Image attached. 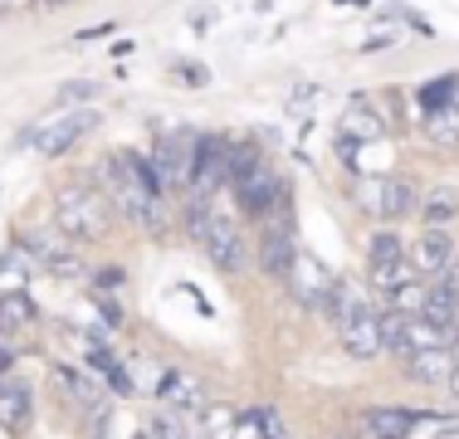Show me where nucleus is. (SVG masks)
Listing matches in <instances>:
<instances>
[{"label": "nucleus", "instance_id": "9", "mask_svg": "<svg viewBox=\"0 0 459 439\" xmlns=\"http://www.w3.org/2000/svg\"><path fill=\"white\" fill-rule=\"evenodd\" d=\"M201 249L211 254V263H215L221 273H245V263H249V249H245V235H239V225H230V220H221V215L205 225Z\"/></svg>", "mask_w": 459, "mask_h": 439}, {"label": "nucleus", "instance_id": "34", "mask_svg": "<svg viewBox=\"0 0 459 439\" xmlns=\"http://www.w3.org/2000/svg\"><path fill=\"white\" fill-rule=\"evenodd\" d=\"M357 439H386V435H377L371 425H362V435H357Z\"/></svg>", "mask_w": 459, "mask_h": 439}, {"label": "nucleus", "instance_id": "29", "mask_svg": "<svg viewBox=\"0 0 459 439\" xmlns=\"http://www.w3.org/2000/svg\"><path fill=\"white\" fill-rule=\"evenodd\" d=\"M98 93H103L98 83H64V93H59V98H64V103H79V108H83V103H93Z\"/></svg>", "mask_w": 459, "mask_h": 439}, {"label": "nucleus", "instance_id": "27", "mask_svg": "<svg viewBox=\"0 0 459 439\" xmlns=\"http://www.w3.org/2000/svg\"><path fill=\"white\" fill-rule=\"evenodd\" d=\"M171 83L177 88H205L211 83V69H205V64H177V69H171Z\"/></svg>", "mask_w": 459, "mask_h": 439}, {"label": "nucleus", "instance_id": "36", "mask_svg": "<svg viewBox=\"0 0 459 439\" xmlns=\"http://www.w3.org/2000/svg\"><path fill=\"white\" fill-rule=\"evenodd\" d=\"M137 439H147V435H137Z\"/></svg>", "mask_w": 459, "mask_h": 439}, {"label": "nucleus", "instance_id": "25", "mask_svg": "<svg viewBox=\"0 0 459 439\" xmlns=\"http://www.w3.org/2000/svg\"><path fill=\"white\" fill-rule=\"evenodd\" d=\"M5 273H10V279H30V273H39V259L30 254L25 239H15V245L5 249Z\"/></svg>", "mask_w": 459, "mask_h": 439}, {"label": "nucleus", "instance_id": "26", "mask_svg": "<svg viewBox=\"0 0 459 439\" xmlns=\"http://www.w3.org/2000/svg\"><path fill=\"white\" fill-rule=\"evenodd\" d=\"M318 98H323L318 83H299V88L289 93V117H308L313 108H318Z\"/></svg>", "mask_w": 459, "mask_h": 439}, {"label": "nucleus", "instance_id": "35", "mask_svg": "<svg viewBox=\"0 0 459 439\" xmlns=\"http://www.w3.org/2000/svg\"><path fill=\"white\" fill-rule=\"evenodd\" d=\"M191 439H211V435H191Z\"/></svg>", "mask_w": 459, "mask_h": 439}, {"label": "nucleus", "instance_id": "33", "mask_svg": "<svg viewBox=\"0 0 459 439\" xmlns=\"http://www.w3.org/2000/svg\"><path fill=\"white\" fill-rule=\"evenodd\" d=\"M450 395H455V405H459V366H455V376H450Z\"/></svg>", "mask_w": 459, "mask_h": 439}, {"label": "nucleus", "instance_id": "2", "mask_svg": "<svg viewBox=\"0 0 459 439\" xmlns=\"http://www.w3.org/2000/svg\"><path fill=\"white\" fill-rule=\"evenodd\" d=\"M98 127V113L93 108H59V113H49L45 123H39L35 132H30V147L39 151V157H64L69 147H79L83 137Z\"/></svg>", "mask_w": 459, "mask_h": 439}, {"label": "nucleus", "instance_id": "30", "mask_svg": "<svg viewBox=\"0 0 459 439\" xmlns=\"http://www.w3.org/2000/svg\"><path fill=\"white\" fill-rule=\"evenodd\" d=\"M103 279H98V288H123V269L117 263H108V269H98Z\"/></svg>", "mask_w": 459, "mask_h": 439}, {"label": "nucleus", "instance_id": "16", "mask_svg": "<svg viewBox=\"0 0 459 439\" xmlns=\"http://www.w3.org/2000/svg\"><path fill=\"white\" fill-rule=\"evenodd\" d=\"M420 132L435 147H459V98H450V103H440V108H425Z\"/></svg>", "mask_w": 459, "mask_h": 439}, {"label": "nucleus", "instance_id": "19", "mask_svg": "<svg viewBox=\"0 0 459 439\" xmlns=\"http://www.w3.org/2000/svg\"><path fill=\"white\" fill-rule=\"evenodd\" d=\"M161 400H167L171 410H195V415H201L205 395H201V381H191V376H181V371H171L167 386H161Z\"/></svg>", "mask_w": 459, "mask_h": 439}, {"label": "nucleus", "instance_id": "28", "mask_svg": "<svg viewBox=\"0 0 459 439\" xmlns=\"http://www.w3.org/2000/svg\"><path fill=\"white\" fill-rule=\"evenodd\" d=\"M147 439H186L181 435V425L171 420V415H157V420H147V430H142Z\"/></svg>", "mask_w": 459, "mask_h": 439}, {"label": "nucleus", "instance_id": "1", "mask_svg": "<svg viewBox=\"0 0 459 439\" xmlns=\"http://www.w3.org/2000/svg\"><path fill=\"white\" fill-rule=\"evenodd\" d=\"M108 220H113L108 195L89 191V185H64V191L54 195V225H59L69 239H79V245L103 239L108 235Z\"/></svg>", "mask_w": 459, "mask_h": 439}, {"label": "nucleus", "instance_id": "31", "mask_svg": "<svg viewBox=\"0 0 459 439\" xmlns=\"http://www.w3.org/2000/svg\"><path fill=\"white\" fill-rule=\"evenodd\" d=\"M10 366H15V351L0 342V376H10Z\"/></svg>", "mask_w": 459, "mask_h": 439}, {"label": "nucleus", "instance_id": "5", "mask_svg": "<svg viewBox=\"0 0 459 439\" xmlns=\"http://www.w3.org/2000/svg\"><path fill=\"white\" fill-rule=\"evenodd\" d=\"M152 167H157L167 191H191V167H195V137L191 132H167L152 147Z\"/></svg>", "mask_w": 459, "mask_h": 439}, {"label": "nucleus", "instance_id": "32", "mask_svg": "<svg viewBox=\"0 0 459 439\" xmlns=\"http://www.w3.org/2000/svg\"><path fill=\"white\" fill-rule=\"evenodd\" d=\"M103 323L117 327V323H123V307H117V303H103Z\"/></svg>", "mask_w": 459, "mask_h": 439}, {"label": "nucleus", "instance_id": "24", "mask_svg": "<svg viewBox=\"0 0 459 439\" xmlns=\"http://www.w3.org/2000/svg\"><path fill=\"white\" fill-rule=\"evenodd\" d=\"M425 293H430V279H406L401 288L386 293V307H391V313H420Z\"/></svg>", "mask_w": 459, "mask_h": 439}, {"label": "nucleus", "instance_id": "20", "mask_svg": "<svg viewBox=\"0 0 459 439\" xmlns=\"http://www.w3.org/2000/svg\"><path fill=\"white\" fill-rule=\"evenodd\" d=\"M420 317H430L435 327H445V332H455V323H459V298H455V293H445L440 283H430V293H425V307H420Z\"/></svg>", "mask_w": 459, "mask_h": 439}, {"label": "nucleus", "instance_id": "17", "mask_svg": "<svg viewBox=\"0 0 459 439\" xmlns=\"http://www.w3.org/2000/svg\"><path fill=\"white\" fill-rule=\"evenodd\" d=\"M25 327H35V298L20 293V288L0 293V342L15 337V332H25Z\"/></svg>", "mask_w": 459, "mask_h": 439}, {"label": "nucleus", "instance_id": "6", "mask_svg": "<svg viewBox=\"0 0 459 439\" xmlns=\"http://www.w3.org/2000/svg\"><path fill=\"white\" fill-rule=\"evenodd\" d=\"M406 259L415 263V273L420 279H435V273H445L450 263L459 259V245L450 235V225H425L420 235L406 245Z\"/></svg>", "mask_w": 459, "mask_h": 439}, {"label": "nucleus", "instance_id": "14", "mask_svg": "<svg viewBox=\"0 0 459 439\" xmlns=\"http://www.w3.org/2000/svg\"><path fill=\"white\" fill-rule=\"evenodd\" d=\"M377 215L381 220H401L411 215L415 205H420V191H415V181H406V176H381L377 181Z\"/></svg>", "mask_w": 459, "mask_h": 439}, {"label": "nucleus", "instance_id": "13", "mask_svg": "<svg viewBox=\"0 0 459 439\" xmlns=\"http://www.w3.org/2000/svg\"><path fill=\"white\" fill-rule=\"evenodd\" d=\"M30 415H35V391H30L20 376H0V430L25 435Z\"/></svg>", "mask_w": 459, "mask_h": 439}, {"label": "nucleus", "instance_id": "3", "mask_svg": "<svg viewBox=\"0 0 459 439\" xmlns=\"http://www.w3.org/2000/svg\"><path fill=\"white\" fill-rule=\"evenodd\" d=\"M293 259H299V239H293V215H289V201L279 195V205L269 211L264 239H259V269H264L274 283H289Z\"/></svg>", "mask_w": 459, "mask_h": 439}, {"label": "nucleus", "instance_id": "12", "mask_svg": "<svg viewBox=\"0 0 459 439\" xmlns=\"http://www.w3.org/2000/svg\"><path fill=\"white\" fill-rule=\"evenodd\" d=\"M455 366H459V351H455L450 342L425 347V351H411V357H406V376L415 381V386H450Z\"/></svg>", "mask_w": 459, "mask_h": 439}, {"label": "nucleus", "instance_id": "11", "mask_svg": "<svg viewBox=\"0 0 459 439\" xmlns=\"http://www.w3.org/2000/svg\"><path fill=\"white\" fill-rule=\"evenodd\" d=\"M289 288H293V298H299L303 307H313V313H323L327 293H333V273L323 269V259H313V254H299V259H293V273H289Z\"/></svg>", "mask_w": 459, "mask_h": 439}, {"label": "nucleus", "instance_id": "22", "mask_svg": "<svg viewBox=\"0 0 459 439\" xmlns=\"http://www.w3.org/2000/svg\"><path fill=\"white\" fill-rule=\"evenodd\" d=\"M362 425H371V430L386 435V439H406L411 425H420V415H415V410H396V405H391V410H367Z\"/></svg>", "mask_w": 459, "mask_h": 439}, {"label": "nucleus", "instance_id": "15", "mask_svg": "<svg viewBox=\"0 0 459 439\" xmlns=\"http://www.w3.org/2000/svg\"><path fill=\"white\" fill-rule=\"evenodd\" d=\"M342 137L347 142H381L386 137V117H377L371 98H352L342 113Z\"/></svg>", "mask_w": 459, "mask_h": 439}, {"label": "nucleus", "instance_id": "7", "mask_svg": "<svg viewBox=\"0 0 459 439\" xmlns=\"http://www.w3.org/2000/svg\"><path fill=\"white\" fill-rule=\"evenodd\" d=\"M221 185H230V147L221 137H195V167H191V195L211 201Z\"/></svg>", "mask_w": 459, "mask_h": 439}, {"label": "nucleus", "instance_id": "21", "mask_svg": "<svg viewBox=\"0 0 459 439\" xmlns=\"http://www.w3.org/2000/svg\"><path fill=\"white\" fill-rule=\"evenodd\" d=\"M406 259V239L396 235V229H377L367 245V269H386V263Z\"/></svg>", "mask_w": 459, "mask_h": 439}, {"label": "nucleus", "instance_id": "10", "mask_svg": "<svg viewBox=\"0 0 459 439\" xmlns=\"http://www.w3.org/2000/svg\"><path fill=\"white\" fill-rule=\"evenodd\" d=\"M235 195H239V205H245L249 215H269V211H274L279 195H283V185H279L274 167H269V157L255 161V167L239 176V181H235Z\"/></svg>", "mask_w": 459, "mask_h": 439}, {"label": "nucleus", "instance_id": "18", "mask_svg": "<svg viewBox=\"0 0 459 439\" xmlns=\"http://www.w3.org/2000/svg\"><path fill=\"white\" fill-rule=\"evenodd\" d=\"M415 211L425 215V225H450V220H459V185H430Z\"/></svg>", "mask_w": 459, "mask_h": 439}, {"label": "nucleus", "instance_id": "4", "mask_svg": "<svg viewBox=\"0 0 459 439\" xmlns=\"http://www.w3.org/2000/svg\"><path fill=\"white\" fill-rule=\"evenodd\" d=\"M337 342H342V351L352 361H377L381 351H386V342H381V313L357 298L342 317H337Z\"/></svg>", "mask_w": 459, "mask_h": 439}, {"label": "nucleus", "instance_id": "37", "mask_svg": "<svg viewBox=\"0 0 459 439\" xmlns=\"http://www.w3.org/2000/svg\"><path fill=\"white\" fill-rule=\"evenodd\" d=\"M455 351H459V347H455Z\"/></svg>", "mask_w": 459, "mask_h": 439}, {"label": "nucleus", "instance_id": "23", "mask_svg": "<svg viewBox=\"0 0 459 439\" xmlns=\"http://www.w3.org/2000/svg\"><path fill=\"white\" fill-rule=\"evenodd\" d=\"M235 425H239V415L230 410V405H221V400H205V405H201V435H211V439H235Z\"/></svg>", "mask_w": 459, "mask_h": 439}, {"label": "nucleus", "instance_id": "8", "mask_svg": "<svg viewBox=\"0 0 459 439\" xmlns=\"http://www.w3.org/2000/svg\"><path fill=\"white\" fill-rule=\"evenodd\" d=\"M20 239H25L30 254L39 259V269L54 273V279H74V273H79V259H74V239L64 235L59 225H54V229H25Z\"/></svg>", "mask_w": 459, "mask_h": 439}]
</instances>
